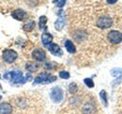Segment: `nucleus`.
Returning <instances> with one entry per match:
<instances>
[{
	"mask_svg": "<svg viewBox=\"0 0 122 114\" xmlns=\"http://www.w3.org/2000/svg\"><path fill=\"white\" fill-rule=\"evenodd\" d=\"M113 77H122V69L121 68H113L111 71Z\"/></svg>",
	"mask_w": 122,
	"mask_h": 114,
	"instance_id": "19",
	"label": "nucleus"
},
{
	"mask_svg": "<svg viewBox=\"0 0 122 114\" xmlns=\"http://www.w3.org/2000/svg\"><path fill=\"white\" fill-rule=\"evenodd\" d=\"M84 83H85V84H86V86H87L88 87H90V88H92V87H93V86H94L93 81H92L91 78H85V79H84Z\"/></svg>",
	"mask_w": 122,
	"mask_h": 114,
	"instance_id": "21",
	"label": "nucleus"
},
{
	"mask_svg": "<svg viewBox=\"0 0 122 114\" xmlns=\"http://www.w3.org/2000/svg\"><path fill=\"white\" fill-rule=\"evenodd\" d=\"M63 90L59 87V86H55L51 89V99L54 102V103H60L63 99Z\"/></svg>",
	"mask_w": 122,
	"mask_h": 114,
	"instance_id": "5",
	"label": "nucleus"
},
{
	"mask_svg": "<svg viewBox=\"0 0 122 114\" xmlns=\"http://www.w3.org/2000/svg\"><path fill=\"white\" fill-rule=\"evenodd\" d=\"M108 39L112 44H119L122 42V33L118 30L112 29L108 33Z\"/></svg>",
	"mask_w": 122,
	"mask_h": 114,
	"instance_id": "4",
	"label": "nucleus"
},
{
	"mask_svg": "<svg viewBox=\"0 0 122 114\" xmlns=\"http://www.w3.org/2000/svg\"><path fill=\"white\" fill-rule=\"evenodd\" d=\"M26 68L30 72H34V71H36L38 69V65L35 64L34 62H30V63H28L26 65Z\"/></svg>",
	"mask_w": 122,
	"mask_h": 114,
	"instance_id": "15",
	"label": "nucleus"
},
{
	"mask_svg": "<svg viewBox=\"0 0 122 114\" xmlns=\"http://www.w3.org/2000/svg\"><path fill=\"white\" fill-rule=\"evenodd\" d=\"M1 98H2V97H1V96H0V99H1Z\"/></svg>",
	"mask_w": 122,
	"mask_h": 114,
	"instance_id": "27",
	"label": "nucleus"
},
{
	"mask_svg": "<svg viewBox=\"0 0 122 114\" xmlns=\"http://www.w3.org/2000/svg\"><path fill=\"white\" fill-rule=\"evenodd\" d=\"M17 56H18L17 53L12 49H5L3 51V59H4V61L7 62V63H10V64L14 62L16 60Z\"/></svg>",
	"mask_w": 122,
	"mask_h": 114,
	"instance_id": "6",
	"label": "nucleus"
},
{
	"mask_svg": "<svg viewBox=\"0 0 122 114\" xmlns=\"http://www.w3.org/2000/svg\"><path fill=\"white\" fill-rule=\"evenodd\" d=\"M59 76L62 79H69L70 78V73L67 72V71H60L59 72Z\"/></svg>",
	"mask_w": 122,
	"mask_h": 114,
	"instance_id": "22",
	"label": "nucleus"
},
{
	"mask_svg": "<svg viewBox=\"0 0 122 114\" xmlns=\"http://www.w3.org/2000/svg\"><path fill=\"white\" fill-rule=\"evenodd\" d=\"M12 112V106L9 103L0 104V114H10Z\"/></svg>",
	"mask_w": 122,
	"mask_h": 114,
	"instance_id": "10",
	"label": "nucleus"
},
{
	"mask_svg": "<svg viewBox=\"0 0 122 114\" xmlns=\"http://www.w3.org/2000/svg\"><path fill=\"white\" fill-rule=\"evenodd\" d=\"M11 16L14 19L18 20V21H22L27 17V12L25 10H21V9H17V10H14L11 12Z\"/></svg>",
	"mask_w": 122,
	"mask_h": 114,
	"instance_id": "9",
	"label": "nucleus"
},
{
	"mask_svg": "<svg viewBox=\"0 0 122 114\" xmlns=\"http://www.w3.org/2000/svg\"><path fill=\"white\" fill-rule=\"evenodd\" d=\"M65 3H66V0H59L57 2V7L58 8H62L65 5Z\"/></svg>",
	"mask_w": 122,
	"mask_h": 114,
	"instance_id": "23",
	"label": "nucleus"
},
{
	"mask_svg": "<svg viewBox=\"0 0 122 114\" xmlns=\"http://www.w3.org/2000/svg\"><path fill=\"white\" fill-rule=\"evenodd\" d=\"M65 48H66L67 51L70 52V53H75V51H76L75 46L73 45V43L71 40H67L65 42Z\"/></svg>",
	"mask_w": 122,
	"mask_h": 114,
	"instance_id": "13",
	"label": "nucleus"
},
{
	"mask_svg": "<svg viewBox=\"0 0 122 114\" xmlns=\"http://www.w3.org/2000/svg\"><path fill=\"white\" fill-rule=\"evenodd\" d=\"M47 20H48V19H47V17H46L45 15H43V16H41V17L39 18V28H40V29L45 28Z\"/></svg>",
	"mask_w": 122,
	"mask_h": 114,
	"instance_id": "18",
	"label": "nucleus"
},
{
	"mask_svg": "<svg viewBox=\"0 0 122 114\" xmlns=\"http://www.w3.org/2000/svg\"><path fill=\"white\" fill-rule=\"evenodd\" d=\"M4 78L7 80H10L11 82H13L14 84H24L27 79L26 77L22 76V72L18 71V70H14V71H9L7 73L4 74Z\"/></svg>",
	"mask_w": 122,
	"mask_h": 114,
	"instance_id": "1",
	"label": "nucleus"
},
{
	"mask_svg": "<svg viewBox=\"0 0 122 114\" xmlns=\"http://www.w3.org/2000/svg\"><path fill=\"white\" fill-rule=\"evenodd\" d=\"M47 48H48V49L50 50V52L52 53L53 55H55V56H61V55H62V50H61L60 47H59L57 44H55V43H51V44H49V45L47 46Z\"/></svg>",
	"mask_w": 122,
	"mask_h": 114,
	"instance_id": "8",
	"label": "nucleus"
},
{
	"mask_svg": "<svg viewBox=\"0 0 122 114\" xmlns=\"http://www.w3.org/2000/svg\"><path fill=\"white\" fill-rule=\"evenodd\" d=\"M99 96H100V98H101V100H102V102H103L104 105H105V106H107V105H108L107 92H106L105 90H101V91H100V93H99Z\"/></svg>",
	"mask_w": 122,
	"mask_h": 114,
	"instance_id": "17",
	"label": "nucleus"
},
{
	"mask_svg": "<svg viewBox=\"0 0 122 114\" xmlns=\"http://www.w3.org/2000/svg\"><path fill=\"white\" fill-rule=\"evenodd\" d=\"M83 114H93L95 112V106L92 103H87L82 108Z\"/></svg>",
	"mask_w": 122,
	"mask_h": 114,
	"instance_id": "11",
	"label": "nucleus"
},
{
	"mask_svg": "<svg viewBox=\"0 0 122 114\" xmlns=\"http://www.w3.org/2000/svg\"><path fill=\"white\" fill-rule=\"evenodd\" d=\"M64 26H65V19L63 17H59L54 23V27L57 30H61L64 28Z\"/></svg>",
	"mask_w": 122,
	"mask_h": 114,
	"instance_id": "14",
	"label": "nucleus"
},
{
	"mask_svg": "<svg viewBox=\"0 0 122 114\" xmlns=\"http://www.w3.org/2000/svg\"><path fill=\"white\" fill-rule=\"evenodd\" d=\"M45 67L48 68V69H51V65L50 63H46V64H45Z\"/></svg>",
	"mask_w": 122,
	"mask_h": 114,
	"instance_id": "24",
	"label": "nucleus"
},
{
	"mask_svg": "<svg viewBox=\"0 0 122 114\" xmlns=\"http://www.w3.org/2000/svg\"><path fill=\"white\" fill-rule=\"evenodd\" d=\"M35 27V22L34 21H30L28 23H26L24 26H23V28L24 30L26 31H31Z\"/></svg>",
	"mask_w": 122,
	"mask_h": 114,
	"instance_id": "16",
	"label": "nucleus"
},
{
	"mask_svg": "<svg viewBox=\"0 0 122 114\" xmlns=\"http://www.w3.org/2000/svg\"><path fill=\"white\" fill-rule=\"evenodd\" d=\"M112 25V20L109 16H101L96 21V26L101 29L109 28Z\"/></svg>",
	"mask_w": 122,
	"mask_h": 114,
	"instance_id": "3",
	"label": "nucleus"
},
{
	"mask_svg": "<svg viewBox=\"0 0 122 114\" xmlns=\"http://www.w3.org/2000/svg\"><path fill=\"white\" fill-rule=\"evenodd\" d=\"M78 87H77V85L75 83H71L70 86H69V91L70 93H75L77 91Z\"/></svg>",
	"mask_w": 122,
	"mask_h": 114,
	"instance_id": "20",
	"label": "nucleus"
},
{
	"mask_svg": "<svg viewBox=\"0 0 122 114\" xmlns=\"http://www.w3.org/2000/svg\"><path fill=\"white\" fill-rule=\"evenodd\" d=\"M56 80V77L53 76V75H51L49 73H46V72H42L40 73L33 81V84L34 85H37V84H48V83H51V82H54Z\"/></svg>",
	"mask_w": 122,
	"mask_h": 114,
	"instance_id": "2",
	"label": "nucleus"
},
{
	"mask_svg": "<svg viewBox=\"0 0 122 114\" xmlns=\"http://www.w3.org/2000/svg\"><path fill=\"white\" fill-rule=\"evenodd\" d=\"M58 1H59V0H52V2H53V3H57Z\"/></svg>",
	"mask_w": 122,
	"mask_h": 114,
	"instance_id": "26",
	"label": "nucleus"
},
{
	"mask_svg": "<svg viewBox=\"0 0 122 114\" xmlns=\"http://www.w3.org/2000/svg\"><path fill=\"white\" fill-rule=\"evenodd\" d=\"M31 57L32 59H34L35 61H38V62H42L46 59V53L43 49L41 48H36L32 51L31 53Z\"/></svg>",
	"mask_w": 122,
	"mask_h": 114,
	"instance_id": "7",
	"label": "nucleus"
},
{
	"mask_svg": "<svg viewBox=\"0 0 122 114\" xmlns=\"http://www.w3.org/2000/svg\"><path fill=\"white\" fill-rule=\"evenodd\" d=\"M41 41H42L43 45H44L45 47H47V46H48L49 44H51V41H52V36H51V34H50L49 32H44V33L42 34V36H41Z\"/></svg>",
	"mask_w": 122,
	"mask_h": 114,
	"instance_id": "12",
	"label": "nucleus"
},
{
	"mask_svg": "<svg viewBox=\"0 0 122 114\" xmlns=\"http://www.w3.org/2000/svg\"><path fill=\"white\" fill-rule=\"evenodd\" d=\"M109 4H114V3H116L117 2V0H106Z\"/></svg>",
	"mask_w": 122,
	"mask_h": 114,
	"instance_id": "25",
	"label": "nucleus"
}]
</instances>
